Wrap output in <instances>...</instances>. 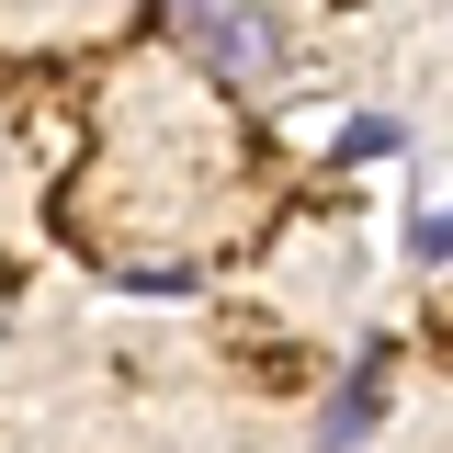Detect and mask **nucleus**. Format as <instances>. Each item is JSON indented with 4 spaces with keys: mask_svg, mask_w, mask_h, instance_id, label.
Masks as SVG:
<instances>
[{
    "mask_svg": "<svg viewBox=\"0 0 453 453\" xmlns=\"http://www.w3.org/2000/svg\"><path fill=\"white\" fill-rule=\"evenodd\" d=\"M170 12H181V35L204 46V68H216L226 91H250V80H273V68H283L273 0H170Z\"/></svg>",
    "mask_w": 453,
    "mask_h": 453,
    "instance_id": "1",
    "label": "nucleus"
},
{
    "mask_svg": "<svg viewBox=\"0 0 453 453\" xmlns=\"http://www.w3.org/2000/svg\"><path fill=\"white\" fill-rule=\"evenodd\" d=\"M374 419H386V374H374V363H351V374L329 386V408H318V453H351Z\"/></svg>",
    "mask_w": 453,
    "mask_h": 453,
    "instance_id": "2",
    "label": "nucleus"
},
{
    "mask_svg": "<svg viewBox=\"0 0 453 453\" xmlns=\"http://www.w3.org/2000/svg\"><path fill=\"white\" fill-rule=\"evenodd\" d=\"M408 261H453V204L442 216H408Z\"/></svg>",
    "mask_w": 453,
    "mask_h": 453,
    "instance_id": "3",
    "label": "nucleus"
},
{
    "mask_svg": "<svg viewBox=\"0 0 453 453\" xmlns=\"http://www.w3.org/2000/svg\"><path fill=\"white\" fill-rule=\"evenodd\" d=\"M386 148H396V125H386V113H363V125H340V159H386Z\"/></svg>",
    "mask_w": 453,
    "mask_h": 453,
    "instance_id": "4",
    "label": "nucleus"
}]
</instances>
